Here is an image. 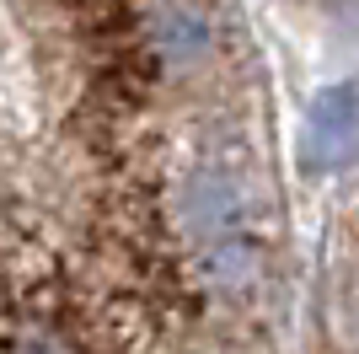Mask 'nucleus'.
<instances>
[{"instance_id": "423d86ee", "label": "nucleus", "mask_w": 359, "mask_h": 354, "mask_svg": "<svg viewBox=\"0 0 359 354\" xmlns=\"http://www.w3.org/2000/svg\"><path fill=\"white\" fill-rule=\"evenodd\" d=\"M354 231H359V209H354Z\"/></svg>"}, {"instance_id": "f257e3e1", "label": "nucleus", "mask_w": 359, "mask_h": 354, "mask_svg": "<svg viewBox=\"0 0 359 354\" xmlns=\"http://www.w3.org/2000/svg\"><path fill=\"white\" fill-rule=\"evenodd\" d=\"M359 145V81H332L306 103L300 118V150L311 166H332L344 162Z\"/></svg>"}, {"instance_id": "7ed1b4c3", "label": "nucleus", "mask_w": 359, "mask_h": 354, "mask_svg": "<svg viewBox=\"0 0 359 354\" xmlns=\"http://www.w3.org/2000/svg\"><path fill=\"white\" fill-rule=\"evenodd\" d=\"M150 44L166 65H198L215 48V27L198 6H161L150 16Z\"/></svg>"}, {"instance_id": "0eeeda50", "label": "nucleus", "mask_w": 359, "mask_h": 354, "mask_svg": "<svg viewBox=\"0 0 359 354\" xmlns=\"http://www.w3.org/2000/svg\"><path fill=\"white\" fill-rule=\"evenodd\" d=\"M354 322H359V306H354Z\"/></svg>"}, {"instance_id": "f03ea898", "label": "nucleus", "mask_w": 359, "mask_h": 354, "mask_svg": "<svg viewBox=\"0 0 359 354\" xmlns=\"http://www.w3.org/2000/svg\"><path fill=\"white\" fill-rule=\"evenodd\" d=\"M177 215H182V225H188V236H198V242L210 247V242L236 236L241 193H236V183H225V177H215V172H194L177 193Z\"/></svg>"}, {"instance_id": "20e7f679", "label": "nucleus", "mask_w": 359, "mask_h": 354, "mask_svg": "<svg viewBox=\"0 0 359 354\" xmlns=\"http://www.w3.org/2000/svg\"><path fill=\"white\" fill-rule=\"evenodd\" d=\"M257 252L241 242V236H225V242H210L204 247V258H198V274H204V284H215L220 295H247L257 284Z\"/></svg>"}, {"instance_id": "39448f33", "label": "nucleus", "mask_w": 359, "mask_h": 354, "mask_svg": "<svg viewBox=\"0 0 359 354\" xmlns=\"http://www.w3.org/2000/svg\"><path fill=\"white\" fill-rule=\"evenodd\" d=\"M16 354H65V349H54V343H22Z\"/></svg>"}]
</instances>
